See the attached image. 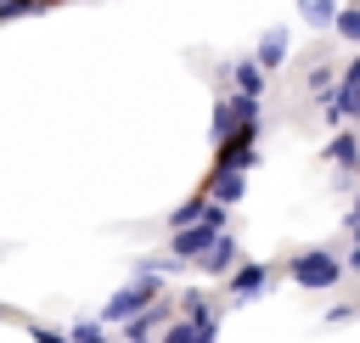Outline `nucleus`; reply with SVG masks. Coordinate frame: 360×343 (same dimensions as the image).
<instances>
[{
	"mask_svg": "<svg viewBox=\"0 0 360 343\" xmlns=\"http://www.w3.org/2000/svg\"><path fill=\"white\" fill-rule=\"evenodd\" d=\"M259 135H264V124H242V129H231L225 141H214V163H208V169H253V157H259Z\"/></svg>",
	"mask_w": 360,
	"mask_h": 343,
	"instance_id": "20e7f679",
	"label": "nucleus"
},
{
	"mask_svg": "<svg viewBox=\"0 0 360 343\" xmlns=\"http://www.w3.org/2000/svg\"><path fill=\"white\" fill-rule=\"evenodd\" d=\"M332 28H338V39H349V45H360V0H354V6H338V17H332Z\"/></svg>",
	"mask_w": 360,
	"mask_h": 343,
	"instance_id": "4468645a",
	"label": "nucleus"
},
{
	"mask_svg": "<svg viewBox=\"0 0 360 343\" xmlns=\"http://www.w3.org/2000/svg\"><path fill=\"white\" fill-rule=\"evenodd\" d=\"M62 332H68V343H96L101 337V321H68Z\"/></svg>",
	"mask_w": 360,
	"mask_h": 343,
	"instance_id": "f3484780",
	"label": "nucleus"
},
{
	"mask_svg": "<svg viewBox=\"0 0 360 343\" xmlns=\"http://www.w3.org/2000/svg\"><path fill=\"white\" fill-rule=\"evenodd\" d=\"M96 343H112V337H107V332H101V337H96Z\"/></svg>",
	"mask_w": 360,
	"mask_h": 343,
	"instance_id": "4be33fe9",
	"label": "nucleus"
},
{
	"mask_svg": "<svg viewBox=\"0 0 360 343\" xmlns=\"http://www.w3.org/2000/svg\"><path fill=\"white\" fill-rule=\"evenodd\" d=\"M169 309H174V304H163V298H158V304H146L141 315H129V321H124V343H146L152 332H163Z\"/></svg>",
	"mask_w": 360,
	"mask_h": 343,
	"instance_id": "1a4fd4ad",
	"label": "nucleus"
},
{
	"mask_svg": "<svg viewBox=\"0 0 360 343\" xmlns=\"http://www.w3.org/2000/svg\"><path fill=\"white\" fill-rule=\"evenodd\" d=\"M343 276H360V247H349V253H343Z\"/></svg>",
	"mask_w": 360,
	"mask_h": 343,
	"instance_id": "412c9836",
	"label": "nucleus"
},
{
	"mask_svg": "<svg viewBox=\"0 0 360 343\" xmlns=\"http://www.w3.org/2000/svg\"><path fill=\"white\" fill-rule=\"evenodd\" d=\"M236 264H242V242H236L231 231H219V236L202 247V259H197V270H202V276H214V281H225Z\"/></svg>",
	"mask_w": 360,
	"mask_h": 343,
	"instance_id": "423d86ee",
	"label": "nucleus"
},
{
	"mask_svg": "<svg viewBox=\"0 0 360 343\" xmlns=\"http://www.w3.org/2000/svg\"><path fill=\"white\" fill-rule=\"evenodd\" d=\"M225 84H231L236 96H253V101H264V90H270V73H264V67L253 62V51H248V56H236V62H231Z\"/></svg>",
	"mask_w": 360,
	"mask_h": 343,
	"instance_id": "0eeeda50",
	"label": "nucleus"
},
{
	"mask_svg": "<svg viewBox=\"0 0 360 343\" xmlns=\"http://www.w3.org/2000/svg\"><path fill=\"white\" fill-rule=\"evenodd\" d=\"M158 298H163V276H158V270H135V276L96 309V321H101V326H124L129 315H141V309L158 304Z\"/></svg>",
	"mask_w": 360,
	"mask_h": 343,
	"instance_id": "f257e3e1",
	"label": "nucleus"
},
{
	"mask_svg": "<svg viewBox=\"0 0 360 343\" xmlns=\"http://www.w3.org/2000/svg\"><path fill=\"white\" fill-rule=\"evenodd\" d=\"M332 84H338V67H332V62H321V67L309 73V96H315V101H326V96H332Z\"/></svg>",
	"mask_w": 360,
	"mask_h": 343,
	"instance_id": "dca6fc26",
	"label": "nucleus"
},
{
	"mask_svg": "<svg viewBox=\"0 0 360 343\" xmlns=\"http://www.w3.org/2000/svg\"><path fill=\"white\" fill-rule=\"evenodd\" d=\"M298 11H304V22H309V28H332V17H338V6H332V0H304Z\"/></svg>",
	"mask_w": 360,
	"mask_h": 343,
	"instance_id": "2eb2a0df",
	"label": "nucleus"
},
{
	"mask_svg": "<svg viewBox=\"0 0 360 343\" xmlns=\"http://www.w3.org/2000/svg\"><path fill=\"white\" fill-rule=\"evenodd\" d=\"M287 45H292V39H287V34H281V28H270V34H264V39H259V45H253V62H259V67H264V73H276V67H281V62H287Z\"/></svg>",
	"mask_w": 360,
	"mask_h": 343,
	"instance_id": "9b49d317",
	"label": "nucleus"
},
{
	"mask_svg": "<svg viewBox=\"0 0 360 343\" xmlns=\"http://www.w3.org/2000/svg\"><path fill=\"white\" fill-rule=\"evenodd\" d=\"M197 186L208 191V202H219V208H236V202L248 197V169H208Z\"/></svg>",
	"mask_w": 360,
	"mask_h": 343,
	"instance_id": "39448f33",
	"label": "nucleus"
},
{
	"mask_svg": "<svg viewBox=\"0 0 360 343\" xmlns=\"http://www.w3.org/2000/svg\"><path fill=\"white\" fill-rule=\"evenodd\" d=\"M343 236H349V242H354V247H360V197H354V208H349V214H343Z\"/></svg>",
	"mask_w": 360,
	"mask_h": 343,
	"instance_id": "6ab92c4d",
	"label": "nucleus"
},
{
	"mask_svg": "<svg viewBox=\"0 0 360 343\" xmlns=\"http://www.w3.org/2000/svg\"><path fill=\"white\" fill-rule=\"evenodd\" d=\"M338 174H354V163H360V129H338L332 141H326V152H321Z\"/></svg>",
	"mask_w": 360,
	"mask_h": 343,
	"instance_id": "9d476101",
	"label": "nucleus"
},
{
	"mask_svg": "<svg viewBox=\"0 0 360 343\" xmlns=\"http://www.w3.org/2000/svg\"><path fill=\"white\" fill-rule=\"evenodd\" d=\"M360 315V304H338V309H326V326H338V321H354Z\"/></svg>",
	"mask_w": 360,
	"mask_h": 343,
	"instance_id": "aec40b11",
	"label": "nucleus"
},
{
	"mask_svg": "<svg viewBox=\"0 0 360 343\" xmlns=\"http://www.w3.org/2000/svg\"><path fill=\"white\" fill-rule=\"evenodd\" d=\"M202 208H208V191L197 186V191H191V197H186V202H180V208L163 219V225H169V231H180V225H197V219H202Z\"/></svg>",
	"mask_w": 360,
	"mask_h": 343,
	"instance_id": "f8f14e48",
	"label": "nucleus"
},
{
	"mask_svg": "<svg viewBox=\"0 0 360 343\" xmlns=\"http://www.w3.org/2000/svg\"><path fill=\"white\" fill-rule=\"evenodd\" d=\"M51 6H68V0H0V28H6V22H17V17L51 11Z\"/></svg>",
	"mask_w": 360,
	"mask_h": 343,
	"instance_id": "ddd939ff",
	"label": "nucleus"
},
{
	"mask_svg": "<svg viewBox=\"0 0 360 343\" xmlns=\"http://www.w3.org/2000/svg\"><path fill=\"white\" fill-rule=\"evenodd\" d=\"M287 276H292V287H304V292H332V287L343 281V253H338V247H304V253L287 259Z\"/></svg>",
	"mask_w": 360,
	"mask_h": 343,
	"instance_id": "f03ea898",
	"label": "nucleus"
},
{
	"mask_svg": "<svg viewBox=\"0 0 360 343\" xmlns=\"http://www.w3.org/2000/svg\"><path fill=\"white\" fill-rule=\"evenodd\" d=\"M242 124H264L259 101H253V96H236V90H219V96H214V129H208V141H225V135L242 129Z\"/></svg>",
	"mask_w": 360,
	"mask_h": 343,
	"instance_id": "7ed1b4c3",
	"label": "nucleus"
},
{
	"mask_svg": "<svg viewBox=\"0 0 360 343\" xmlns=\"http://www.w3.org/2000/svg\"><path fill=\"white\" fill-rule=\"evenodd\" d=\"M225 287H231V298H259V292L270 287V264H253V259H242V264L225 276Z\"/></svg>",
	"mask_w": 360,
	"mask_h": 343,
	"instance_id": "6e6552de",
	"label": "nucleus"
},
{
	"mask_svg": "<svg viewBox=\"0 0 360 343\" xmlns=\"http://www.w3.org/2000/svg\"><path fill=\"white\" fill-rule=\"evenodd\" d=\"M28 337L34 343H68V332L62 326H45V321H28Z\"/></svg>",
	"mask_w": 360,
	"mask_h": 343,
	"instance_id": "a211bd4d",
	"label": "nucleus"
}]
</instances>
